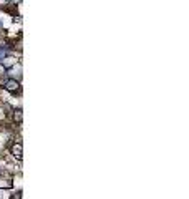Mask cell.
Masks as SVG:
<instances>
[{"instance_id":"3957f363","label":"cell","mask_w":189,"mask_h":199,"mask_svg":"<svg viewBox=\"0 0 189 199\" xmlns=\"http://www.w3.org/2000/svg\"><path fill=\"white\" fill-rule=\"evenodd\" d=\"M20 113H22L20 110H18V111H15V120H18V121L22 120V114H20Z\"/></svg>"},{"instance_id":"6da1fadb","label":"cell","mask_w":189,"mask_h":199,"mask_svg":"<svg viewBox=\"0 0 189 199\" xmlns=\"http://www.w3.org/2000/svg\"><path fill=\"white\" fill-rule=\"evenodd\" d=\"M5 86H7L8 91H17L18 90V82H15V80H8Z\"/></svg>"},{"instance_id":"7a4b0ae2","label":"cell","mask_w":189,"mask_h":199,"mask_svg":"<svg viewBox=\"0 0 189 199\" xmlns=\"http://www.w3.org/2000/svg\"><path fill=\"white\" fill-rule=\"evenodd\" d=\"M12 151H13V154H15V156H18V158H20V156H22V144H15Z\"/></svg>"}]
</instances>
